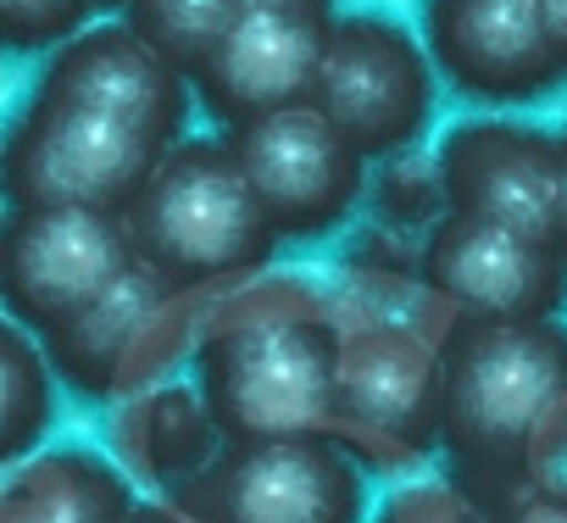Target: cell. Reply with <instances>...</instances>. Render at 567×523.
Masks as SVG:
<instances>
[{"label":"cell","instance_id":"6da1fadb","mask_svg":"<svg viewBox=\"0 0 567 523\" xmlns=\"http://www.w3.org/2000/svg\"><path fill=\"white\" fill-rule=\"evenodd\" d=\"M440 451L489 523L567 457V324H456L440 346Z\"/></svg>","mask_w":567,"mask_h":523},{"label":"cell","instance_id":"7a4b0ae2","mask_svg":"<svg viewBox=\"0 0 567 523\" xmlns=\"http://www.w3.org/2000/svg\"><path fill=\"white\" fill-rule=\"evenodd\" d=\"M340 351L346 329L307 285L234 290L195 340V390L223 445L329 440Z\"/></svg>","mask_w":567,"mask_h":523},{"label":"cell","instance_id":"3957f363","mask_svg":"<svg viewBox=\"0 0 567 523\" xmlns=\"http://www.w3.org/2000/svg\"><path fill=\"white\" fill-rule=\"evenodd\" d=\"M123 228L140 268H151L178 296L239 285L261 274L278 250V234L228 134H189L173 145L145 195L128 206Z\"/></svg>","mask_w":567,"mask_h":523},{"label":"cell","instance_id":"277c9868","mask_svg":"<svg viewBox=\"0 0 567 523\" xmlns=\"http://www.w3.org/2000/svg\"><path fill=\"white\" fill-rule=\"evenodd\" d=\"M162 156L167 151L128 117L34 79L7 129V206H84L128 217Z\"/></svg>","mask_w":567,"mask_h":523},{"label":"cell","instance_id":"5b68a950","mask_svg":"<svg viewBox=\"0 0 567 523\" xmlns=\"http://www.w3.org/2000/svg\"><path fill=\"white\" fill-rule=\"evenodd\" d=\"M434 62L423 34L401 18L362 7L340 12L329 29V51L312 84V106L346 134L362 162L412 156V145L434 123Z\"/></svg>","mask_w":567,"mask_h":523},{"label":"cell","instance_id":"8992f818","mask_svg":"<svg viewBox=\"0 0 567 523\" xmlns=\"http://www.w3.org/2000/svg\"><path fill=\"white\" fill-rule=\"evenodd\" d=\"M134 245L123 217L84 206H7L0 223V296L7 324L29 329L40 346L101 307L128 274Z\"/></svg>","mask_w":567,"mask_h":523},{"label":"cell","instance_id":"52a82bcc","mask_svg":"<svg viewBox=\"0 0 567 523\" xmlns=\"http://www.w3.org/2000/svg\"><path fill=\"white\" fill-rule=\"evenodd\" d=\"M329 440L357 468H412L440 445V346L417 324L346 329Z\"/></svg>","mask_w":567,"mask_h":523},{"label":"cell","instance_id":"ba28073f","mask_svg":"<svg viewBox=\"0 0 567 523\" xmlns=\"http://www.w3.org/2000/svg\"><path fill=\"white\" fill-rule=\"evenodd\" d=\"M189 523H362V468L334 440L223 445L184 490L167 495Z\"/></svg>","mask_w":567,"mask_h":523},{"label":"cell","instance_id":"9c48e42d","mask_svg":"<svg viewBox=\"0 0 567 523\" xmlns=\"http://www.w3.org/2000/svg\"><path fill=\"white\" fill-rule=\"evenodd\" d=\"M417 279L456 324H539L567 296V262L550 239L445 212L417 245Z\"/></svg>","mask_w":567,"mask_h":523},{"label":"cell","instance_id":"30bf717a","mask_svg":"<svg viewBox=\"0 0 567 523\" xmlns=\"http://www.w3.org/2000/svg\"><path fill=\"white\" fill-rule=\"evenodd\" d=\"M278 239H323L368 195V162L307 101L228 134Z\"/></svg>","mask_w":567,"mask_h":523},{"label":"cell","instance_id":"8fae6325","mask_svg":"<svg viewBox=\"0 0 567 523\" xmlns=\"http://www.w3.org/2000/svg\"><path fill=\"white\" fill-rule=\"evenodd\" d=\"M423 45L473 106H534L567 79L539 0H423Z\"/></svg>","mask_w":567,"mask_h":523},{"label":"cell","instance_id":"7c38bea8","mask_svg":"<svg viewBox=\"0 0 567 523\" xmlns=\"http://www.w3.org/2000/svg\"><path fill=\"white\" fill-rule=\"evenodd\" d=\"M434 162L451 212L556 245L561 134H545L517 117H462L445 129Z\"/></svg>","mask_w":567,"mask_h":523},{"label":"cell","instance_id":"4fadbf2b","mask_svg":"<svg viewBox=\"0 0 567 523\" xmlns=\"http://www.w3.org/2000/svg\"><path fill=\"white\" fill-rule=\"evenodd\" d=\"M334 18H290V12H245L212 62L195 73V106L234 134L272 112H290L312 101Z\"/></svg>","mask_w":567,"mask_h":523},{"label":"cell","instance_id":"5bb4252c","mask_svg":"<svg viewBox=\"0 0 567 523\" xmlns=\"http://www.w3.org/2000/svg\"><path fill=\"white\" fill-rule=\"evenodd\" d=\"M178 290H167L151 268H140L101 301L90 307L73 329H62L56 340H45V357L56 368V379H68L79 396L106 401V396H145L151 379H162L167 357L178 340H156V329L178 312Z\"/></svg>","mask_w":567,"mask_h":523},{"label":"cell","instance_id":"9a60e30c","mask_svg":"<svg viewBox=\"0 0 567 523\" xmlns=\"http://www.w3.org/2000/svg\"><path fill=\"white\" fill-rule=\"evenodd\" d=\"M40 84L84 95L117 117H128L134 129H145L162 151L184 145L189 134V112H195V90L189 79H178L123 18L117 23H95L79 40H68L62 51L45 57Z\"/></svg>","mask_w":567,"mask_h":523},{"label":"cell","instance_id":"2e32d148","mask_svg":"<svg viewBox=\"0 0 567 523\" xmlns=\"http://www.w3.org/2000/svg\"><path fill=\"white\" fill-rule=\"evenodd\" d=\"M134 490L95 451H45L7 473L0 523H128Z\"/></svg>","mask_w":567,"mask_h":523},{"label":"cell","instance_id":"e0dca14e","mask_svg":"<svg viewBox=\"0 0 567 523\" xmlns=\"http://www.w3.org/2000/svg\"><path fill=\"white\" fill-rule=\"evenodd\" d=\"M117 451L123 468L156 490H184L217 451L223 434L200 401V390H178V384H156L145 396H134L117 418Z\"/></svg>","mask_w":567,"mask_h":523},{"label":"cell","instance_id":"ac0fdd59","mask_svg":"<svg viewBox=\"0 0 567 523\" xmlns=\"http://www.w3.org/2000/svg\"><path fill=\"white\" fill-rule=\"evenodd\" d=\"M51 418H56V368L29 329L7 324L0 329V462L7 468L29 462Z\"/></svg>","mask_w":567,"mask_h":523},{"label":"cell","instance_id":"d6986e66","mask_svg":"<svg viewBox=\"0 0 567 523\" xmlns=\"http://www.w3.org/2000/svg\"><path fill=\"white\" fill-rule=\"evenodd\" d=\"M239 18H245L239 0H128L123 12V23L189 84Z\"/></svg>","mask_w":567,"mask_h":523},{"label":"cell","instance_id":"ffe728a7","mask_svg":"<svg viewBox=\"0 0 567 523\" xmlns=\"http://www.w3.org/2000/svg\"><path fill=\"white\" fill-rule=\"evenodd\" d=\"M95 12L101 0H0V29H7V45L18 57H51L84 29H95Z\"/></svg>","mask_w":567,"mask_h":523},{"label":"cell","instance_id":"44dd1931","mask_svg":"<svg viewBox=\"0 0 567 523\" xmlns=\"http://www.w3.org/2000/svg\"><path fill=\"white\" fill-rule=\"evenodd\" d=\"M489 523H567V484L561 479H534Z\"/></svg>","mask_w":567,"mask_h":523},{"label":"cell","instance_id":"7402d4cb","mask_svg":"<svg viewBox=\"0 0 567 523\" xmlns=\"http://www.w3.org/2000/svg\"><path fill=\"white\" fill-rule=\"evenodd\" d=\"M390 523H484L456 490H412L406 501L390 506Z\"/></svg>","mask_w":567,"mask_h":523},{"label":"cell","instance_id":"603a6c76","mask_svg":"<svg viewBox=\"0 0 567 523\" xmlns=\"http://www.w3.org/2000/svg\"><path fill=\"white\" fill-rule=\"evenodd\" d=\"M245 12H290V18H340L334 0H239Z\"/></svg>","mask_w":567,"mask_h":523},{"label":"cell","instance_id":"cb8c5ba5","mask_svg":"<svg viewBox=\"0 0 567 523\" xmlns=\"http://www.w3.org/2000/svg\"><path fill=\"white\" fill-rule=\"evenodd\" d=\"M539 12H545V34H550V51L567 73V0H539Z\"/></svg>","mask_w":567,"mask_h":523},{"label":"cell","instance_id":"d4e9b609","mask_svg":"<svg viewBox=\"0 0 567 523\" xmlns=\"http://www.w3.org/2000/svg\"><path fill=\"white\" fill-rule=\"evenodd\" d=\"M128 523H189L173 501H140L134 512H128Z\"/></svg>","mask_w":567,"mask_h":523},{"label":"cell","instance_id":"484cf974","mask_svg":"<svg viewBox=\"0 0 567 523\" xmlns=\"http://www.w3.org/2000/svg\"><path fill=\"white\" fill-rule=\"evenodd\" d=\"M556 250L567 262V134H561V201H556Z\"/></svg>","mask_w":567,"mask_h":523},{"label":"cell","instance_id":"4316f807","mask_svg":"<svg viewBox=\"0 0 567 523\" xmlns=\"http://www.w3.org/2000/svg\"><path fill=\"white\" fill-rule=\"evenodd\" d=\"M106 7H117V12H128V0H101V12H106Z\"/></svg>","mask_w":567,"mask_h":523}]
</instances>
